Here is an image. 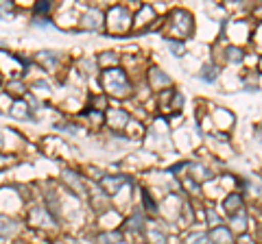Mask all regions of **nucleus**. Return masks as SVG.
Here are the masks:
<instances>
[{"instance_id":"obj_19","label":"nucleus","mask_w":262,"mask_h":244,"mask_svg":"<svg viewBox=\"0 0 262 244\" xmlns=\"http://www.w3.org/2000/svg\"><path fill=\"white\" fill-rule=\"evenodd\" d=\"M63 181L66 183H70L72 188H75V192H81L83 194V183H81V179L72 173V170H63Z\"/></svg>"},{"instance_id":"obj_16","label":"nucleus","mask_w":262,"mask_h":244,"mask_svg":"<svg viewBox=\"0 0 262 244\" xmlns=\"http://www.w3.org/2000/svg\"><path fill=\"white\" fill-rule=\"evenodd\" d=\"M223 59L229 63H243L245 61V53L241 46H227L223 51Z\"/></svg>"},{"instance_id":"obj_36","label":"nucleus","mask_w":262,"mask_h":244,"mask_svg":"<svg viewBox=\"0 0 262 244\" xmlns=\"http://www.w3.org/2000/svg\"><path fill=\"white\" fill-rule=\"evenodd\" d=\"M53 244H63V242H53Z\"/></svg>"},{"instance_id":"obj_1","label":"nucleus","mask_w":262,"mask_h":244,"mask_svg":"<svg viewBox=\"0 0 262 244\" xmlns=\"http://www.w3.org/2000/svg\"><path fill=\"white\" fill-rule=\"evenodd\" d=\"M192 31H194L192 15L184 9H175L168 15V33H164L166 35L164 39H179V42H184L186 37L192 35Z\"/></svg>"},{"instance_id":"obj_37","label":"nucleus","mask_w":262,"mask_h":244,"mask_svg":"<svg viewBox=\"0 0 262 244\" xmlns=\"http://www.w3.org/2000/svg\"><path fill=\"white\" fill-rule=\"evenodd\" d=\"M260 68H262V59H260Z\"/></svg>"},{"instance_id":"obj_9","label":"nucleus","mask_w":262,"mask_h":244,"mask_svg":"<svg viewBox=\"0 0 262 244\" xmlns=\"http://www.w3.org/2000/svg\"><path fill=\"white\" fill-rule=\"evenodd\" d=\"M31 223L37 225V227H53L57 223V218L48 214V209H42V207H35L31 211Z\"/></svg>"},{"instance_id":"obj_3","label":"nucleus","mask_w":262,"mask_h":244,"mask_svg":"<svg viewBox=\"0 0 262 244\" xmlns=\"http://www.w3.org/2000/svg\"><path fill=\"white\" fill-rule=\"evenodd\" d=\"M107 27L112 33L116 35H122V33H129L131 29H134V18H131L129 9H125V7H114V9H110L107 13Z\"/></svg>"},{"instance_id":"obj_23","label":"nucleus","mask_w":262,"mask_h":244,"mask_svg":"<svg viewBox=\"0 0 262 244\" xmlns=\"http://www.w3.org/2000/svg\"><path fill=\"white\" fill-rule=\"evenodd\" d=\"M11 116L15 118H29V109H27V105H24L22 101H18L13 105V109H11Z\"/></svg>"},{"instance_id":"obj_22","label":"nucleus","mask_w":262,"mask_h":244,"mask_svg":"<svg viewBox=\"0 0 262 244\" xmlns=\"http://www.w3.org/2000/svg\"><path fill=\"white\" fill-rule=\"evenodd\" d=\"M142 203H144V209L149 211V214H158V203H155V199L146 190L142 192Z\"/></svg>"},{"instance_id":"obj_28","label":"nucleus","mask_w":262,"mask_h":244,"mask_svg":"<svg viewBox=\"0 0 262 244\" xmlns=\"http://www.w3.org/2000/svg\"><path fill=\"white\" fill-rule=\"evenodd\" d=\"M33 89H35L37 94H42V92H44V94H48V89H51V87H48V83H42V81H37V83L33 85Z\"/></svg>"},{"instance_id":"obj_2","label":"nucleus","mask_w":262,"mask_h":244,"mask_svg":"<svg viewBox=\"0 0 262 244\" xmlns=\"http://www.w3.org/2000/svg\"><path fill=\"white\" fill-rule=\"evenodd\" d=\"M103 87L116 99H125L131 94V83L127 79V72L120 68H107L103 72Z\"/></svg>"},{"instance_id":"obj_21","label":"nucleus","mask_w":262,"mask_h":244,"mask_svg":"<svg viewBox=\"0 0 262 244\" xmlns=\"http://www.w3.org/2000/svg\"><path fill=\"white\" fill-rule=\"evenodd\" d=\"M208 233H201V231H194L190 235H186V240L184 244H208Z\"/></svg>"},{"instance_id":"obj_13","label":"nucleus","mask_w":262,"mask_h":244,"mask_svg":"<svg viewBox=\"0 0 262 244\" xmlns=\"http://www.w3.org/2000/svg\"><path fill=\"white\" fill-rule=\"evenodd\" d=\"M223 209L227 211V214H234V211L243 209V194H241V192L227 194V199L223 201Z\"/></svg>"},{"instance_id":"obj_18","label":"nucleus","mask_w":262,"mask_h":244,"mask_svg":"<svg viewBox=\"0 0 262 244\" xmlns=\"http://www.w3.org/2000/svg\"><path fill=\"white\" fill-rule=\"evenodd\" d=\"M214 118L219 122V127H223V129H232V125H234V116L227 109H216Z\"/></svg>"},{"instance_id":"obj_29","label":"nucleus","mask_w":262,"mask_h":244,"mask_svg":"<svg viewBox=\"0 0 262 244\" xmlns=\"http://www.w3.org/2000/svg\"><path fill=\"white\" fill-rule=\"evenodd\" d=\"M51 11V3H37L35 5V13H48Z\"/></svg>"},{"instance_id":"obj_5","label":"nucleus","mask_w":262,"mask_h":244,"mask_svg":"<svg viewBox=\"0 0 262 244\" xmlns=\"http://www.w3.org/2000/svg\"><path fill=\"white\" fill-rule=\"evenodd\" d=\"M247 223H249V216H247V211H245V207L234 211V214H229V231L234 235L247 233Z\"/></svg>"},{"instance_id":"obj_10","label":"nucleus","mask_w":262,"mask_h":244,"mask_svg":"<svg viewBox=\"0 0 262 244\" xmlns=\"http://www.w3.org/2000/svg\"><path fill=\"white\" fill-rule=\"evenodd\" d=\"M129 120H131L129 113L122 111V109H110L107 111V125L112 129H116V131H118V129H125Z\"/></svg>"},{"instance_id":"obj_20","label":"nucleus","mask_w":262,"mask_h":244,"mask_svg":"<svg viewBox=\"0 0 262 244\" xmlns=\"http://www.w3.org/2000/svg\"><path fill=\"white\" fill-rule=\"evenodd\" d=\"M13 229H15V223L9 216L0 214V235H9V233H13Z\"/></svg>"},{"instance_id":"obj_33","label":"nucleus","mask_w":262,"mask_h":244,"mask_svg":"<svg viewBox=\"0 0 262 244\" xmlns=\"http://www.w3.org/2000/svg\"><path fill=\"white\" fill-rule=\"evenodd\" d=\"M256 140H258V142H262V127H260L258 131H256Z\"/></svg>"},{"instance_id":"obj_4","label":"nucleus","mask_w":262,"mask_h":244,"mask_svg":"<svg viewBox=\"0 0 262 244\" xmlns=\"http://www.w3.org/2000/svg\"><path fill=\"white\" fill-rule=\"evenodd\" d=\"M103 13L98 11V9H88L83 15H81V20H79V29H83V31H98L103 27Z\"/></svg>"},{"instance_id":"obj_34","label":"nucleus","mask_w":262,"mask_h":244,"mask_svg":"<svg viewBox=\"0 0 262 244\" xmlns=\"http://www.w3.org/2000/svg\"><path fill=\"white\" fill-rule=\"evenodd\" d=\"M258 235H260V238H262V225H260V231H258Z\"/></svg>"},{"instance_id":"obj_26","label":"nucleus","mask_w":262,"mask_h":244,"mask_svg":"<svg viewBox=\"0 0 262 244\" xmlns=\"http://www.w3.org/2000/svg\"><path fill=\"white\" fill-rule=\"evenodd\" d=\"M39 59H42V63H48V66H55L57 61H59V55L57 53H39Z\"/></svg>"},{"instance_id":"obj_24","label":"nucleus","mask_w":262,"mask_h":244,"mask_svg":"<svg viewBox=\"0 0 262 244\" xmlns=\"http://www.w3.org/2000/svg\"><path fill=\"white\" fill-rule=\"evenodd\" d=\"M116 61H118V57L114 55V53H103L101 57H98V63H103V66H110V68L116 66Z\"/></svg>"},{"instance_id":"obj_12","label":"nucleus","mask_w":262,"mask_h":244,"mask_svg":"<svg viewBox=\"0 0 262 244\" xmlns=\"http://www.w3.org/2000/svg\"><path fill=\"white\" fill-rule=\"evenodd\" d=\"M122 231L118 229H107V231H101L96 233V244H120L122 242Z\"/></svg>"},{"instance_id":"obj_31","label":"nucleus","mask_w":262,"mask_h":244,"mask_svg":"<svg viewBox=\"0 0 262 244\" xmlns=\"http://www.w3.org/2000/svg\"><path fill=\"white\" fill-rule=\"evenodd\" d=\"M251 18H256V20H262V5H256L251 9Z\"/></svg>"},{"instance_id":"obj_15","label":"nucleus","mask_w":262,"mask_h":244,"mask_svg":"<svg viewBox=\"0 0 262 244\" xmlns=\"http://www.w3.org/2000/svg\"><path fill=\"white\" fill-rule=\"evenodd\" d=\"M127 227H129V231H144L146 229V214L140 209L134 211L131 218L127 221Z\"/></svg>"},{"instance_id":"obj_25","label":"nucleus","mask_w":262,"mask_h":244,"mask_svg":"<svg viewBox=\"0 0 262 244\" xmlns=\"http://www.w3.org/2000/svg\"><path fill=\"white\" fill-rule=\"evenodd\" d=\"M166 44H168L170 51H173L175 57H182L184 55V42H177V39H166Z\"/></svg>"},{"instance_id":"obj_32","label":"nucleus","mask_w":262,"mask_h":244,"mask_svg":"<svg viewBox=\"0 0 262 244\" xmlns=\"http://www.w3.org/2000/svg\"><path fill=\"white\" fill-rule=\"evenodd\" d=\"M13 161V157H5V155H0V166H9Z\"/></svg>"},{"instance_id":"obj_35","label":"nucleus","mask_w":262,"mask_h":244,"mask_svg":"<svg viewBox=\"0 0 262 244\" xmlns=\"http://www.w3.org/2000/svg\"><path fill=\"white\" fill-rule=\"evenodd\" d=\"M0 144H3V135H0Z\"/></svg>"},{"instance_id":"obj_6","label":"nucleus","mask_w":262,"mask_h":244,"mask_svg":"<svg viewBox=\"0 0 262 244\" xmlns=\"http://www.w3.org/2000/svg\"><path fill=\"white\" fill-rule=\"evenodd\" d=\"M166 85H170V79H168L166 72H162L160 68H151L149 70V87L158 89V92H164Z\"/></svg>"},{"instance_id":"obj_27","label":"nucleus","mask_w":262,"mask_h":244,"mask_svg":"<svg viewBox=\"0 0 262 244\" xmlns=\"http://www.w3.org/2000/svg\"><path fill=\"white\" fill-rule=\"evenodd\" d=\"M168 107H173L175 111H179V109H182V107H184V96H182V94H179V92H177V89H175V92H173V103H170V105H168Z\"/></svg>"},{"instance_id":"obj_14","label":"nucleus","mask_w":262,"mask_h":244,"mask_svg":"<svg viewBox=\"0 0 262 244\" xmlns=\"http://www.w3.org/2000/svg\"><path fill=\"white\" fill-rule=\"evenodd\" d=\"M153 18H155L153 7H149V5H142L140 9H138V15H136V20H134V27L138 29V27H142V24L149 22V29H151V22H153Z\"/></svg>"},{"instance_id":"obj_8","label":"nucleus","mask_w":262,"mask_h":244,"mask_svg":"<svg viewBox=\"0 0 262 244\" xmlns=\"http://www.w3.org/2000/svg\"><path fill=\"white\" fill-rule=\"evenodd\" d=\"M129 183H131L129 177H103L101 179V185L110 194H118L120 188H125V185H129Z\"/></svg>"},{"instance_id":"obj_17","label":"nucleus","mask_w":262,"mask_h":244,"mask_svg":"<svg viewBox=\"0 0 262 244\" xmlns=\"http://www.w3.org/2000/svg\"><path fill=\"white\" fill-rule=\"evenodd\" d=\"M219 72H221V68L216 66V63H206V66L201 68V79L208 81V83H214V81L219 79Z\"/></svg>"},{"instance_id":"obj_30","label":"nucleus","mask_w":262,"mask_h":244,"mask_svg":"<svg viewBox=\"0 0 262 244\" xmlns=\"http://www.w3.org/2000/svg\"><path fill=\"white\" fill-rule=\"evenodd\" d=\"M208 218H210V225H212V227H219V225H221V218H216L214 209H208Z\"/></svg>"},{"instance_id":"obj_7","label":"nucleus","mask_w":262,"mask_h":244,"mask_svg":"<svg viewBox=\"0 0 262 244\" xmlns=\"http://www.w3.org/2000/svg\"><path fill=\"white\" fill-rule=\"evenodd\" d=\"M208 240H212L214 244H234V233L229 231V227L219 225V227H212Z\"/></svg>"},{"instance_id":"obj_11","label":"nucleus","mask_w":262,"mask_h":244,"mask_svg":"<svg viewBox=\"0 0 262 244\" xmlns=\"http://www.w3.org/2000/svg\"><path fill=\"white\" fill-rule=\"evenodd\" d=\"M144 235L149 244H168V235L164 229H160L158 225H149L146 223V229H144Z\"/></svg>"}]
</instances>
